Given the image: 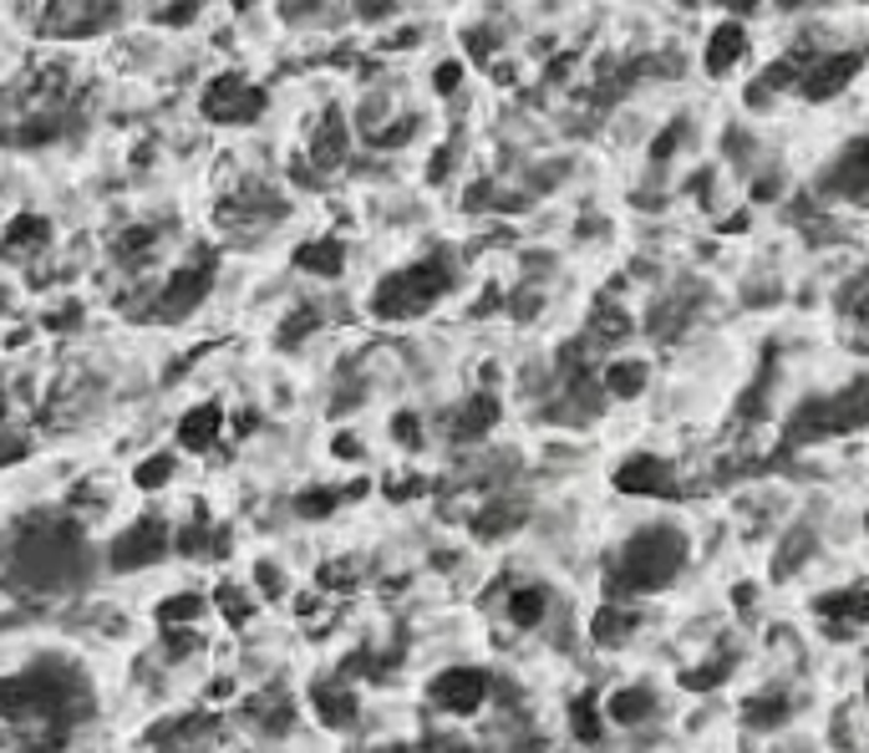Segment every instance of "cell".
Returning a JSON list of instances; mask_svg holds the SVG:
<instances>
[{
  "label": "cell",
  "mask_w": 869,
  "mask_h": 753,
  "mask_svg": "<svg viewBox=\"0 0 869 753\" xmlns=\"http://www.w3.org/2000/svg\"><path fill=\"white\" fill-rule=\"evenodd\" d=\"M93 708V688L72 661L41 657L0 682V739L15 753H62L72 728L87 723Z\"/></svg>",
  "instance_id": "cell-1"
},
{
  "label": "cell",
  "mask_w": 869,
  "mask_h": 753,
  "mask_svg": "<svg viewBox=\"0 0 869 753\" xmlns=\"http://www.w3.org/2000/svg\"><path fill=\"white\" fill-rule=\"evenodd\" d=\"M6 581L26 595H66L93 581V550L72 519H26L6 545Z\"/></svg>",
  "instance_id": "cell-2"
},
{
  "label": "cell",
  "mask_w": 869,
  "mask_h": 753,
  "mask_svg": "<svg viewBox=\"0 0 869 753\" xmlns=\"http://www.w3.org/2000/svg\"><path fill=\"white\" fill-rule=\"evenodd\" d=\"M686 566V535L676 525H651L620 545V556L606 570L610 595H651L682 575Z\"/></svg>",
  "instance_id": "cell-3"
},
{
  "label": "cell",
  "mask_w": 869,
  "mask_h": 753,
  "mask_svg": "<svg viewBox=\"0 0 869 753\" xmlns=\"http://www.w3.org/2000/svg\"><path fill=\"white\" fill-rule=\"evenodd\" d=\"M458 286L448 260H417L408 270H397V276L377 280V291H371V316L382 321H412L422 311H433L443 295Z\"/></svg>",
  "instance_id": "cell-4"
},
{
  "label": "cell",
  "mask_w": 869,
  "mask_h": 753,
  "mask_svg": "<svg viewBox=\"0 0 869 753\" xmlns=\"http://www.w3.org/2000/svg\"><path fill=\"white\" fill-rule=\"evenodd\" d=\"M865 428V383H849L839 397H818L793 418V438H829Z\"/></svg>",
  "instance_id": "cell-5"
},
{
  "label": "cell",
  "mask_w": 869,
  "mask_h": 753,
  "mask_svg": "<svg viewBox=\"0 0 869 753\" xmlns=\"http://www.w3.org/2000/svg\"><path fill=\"white\" fill-rule=\"evenodd\" d=\"M198 107H204V118H209V122L245 128V122H254L264 112V93H260V87H250L245 77H235V72H225V77H214L209 87H204Z\"/></svg>",
  "instance_id": "cell-6"
},
{
  "label": "cell",
  "mask_w": 869,
  "mask_h": 753,
  "mask_svg": "<svg viewBox=\"0 0 869 753\" xmlns=\"http://www.w3.org/2000/svg\"><path fill=\"white\" fill-rule=\"evenodd\" d=\"M214 291V260H194V265H178L169 276V286L159 291V301H153V311L148 316L153 321H184L194 316L198 305H204V295Z\"/></svg>",
  "instance_id": "cell-7"
},
{
  "label": "cell",
  "mask_w": 869,
  "mask_h": 753,
  "mask_svg": "<svg viewBox=\"0 0 869 753\" xmlns=\"http://www.w3.org/2000/svg\"><path fill=\"white\" fill-rule=\"evenodd\" d=\"M488 692H493V677L488 673H478V667H448V673L433 677L427 698H433V708L463 718V713H478L488 702Z\"/></svg>",
  "instance_id": "cell-8"
},
{
  "label": "cell",
  "mask_w": 869,
  "mask_h": 753,
  "mask_svg": "<svg viewBox=\"0 0 869 753\" xmlns=\"http://www.w3.org/2000/svg\"><path fill=\"white\" fill-rule=\"evenodd\" d=\"M169 556V529H163V519H138V525H128L112 540V550H107V566L112 570H148L159 566V560Z\"/></svg>",
  "instance_id": "cell-9"
},
{
  "label": "cell",
  "mask_w": 869,
  "mask_h": 753,
  "mask_svg": "<svg viewBox=\"0 0 869 753\" xmlns=\"http://www.w3.org/2000/svg\"><path fill=\"white\" fill-rule=\"evenodd\" d=\"M859 66H865V56H859V52L808 56L804 77H799V93H804V103H829V97H839L844 87L859 77Z\"/></svg>",
  "instance_id": "cell-10"
},
{
  "label": "cell",
  "mask_w": 869,
  "mask_h": 753,
  "mask_svg": "<svg viewBox=\"0 0 869 753\" xmlns=\"http://www.w3.org/2000/svg\"><path fill=\"white\" fill-rule=\"evenodd\" d=\"M118 6L122 0H56L52 6V36H66V41L97 36L102 26L118 21Z\"/></svg>",
  "instance_id": "cell-11"
},
{
  "label": "cell",
  "mask_w": 869,
  "mask_h": 753,
  "mask_svg": "<svg viewBox=\"0 0 869 753\" xmlns=\"http://www.w3.org/2000/svg\"><path fill=\"white\" fill-rule=\"evenodd\" d=\"M616 490L620 494H672L676 474H672V463L656 459V453H631L616 469Z\"/></svg>",
  "instance_id": "cell-12"
},
{
  "label": "cell",
  "mask_w": 869,
  "mask_h": 753,
  "mask_svg": "<svg viewBox=\"0 0 869 753\" xmlns=\"http://www.w3.org/2000/svg\"><path fill=\"white\" fill-rule=\"evenodd\" d=\"M865 184H869V148L855 138V143L844 148L839 159L824 169V194L859 204V198H865Z\"/></svg>",
  "instance_id": "cell-13"
},
{
  "label": "cell",
  "mask_w": 869,
  "mask_h": 753,
  "mask_svg": "<svg viewBox=\"0 0 869 753\" xmlns=\"http://www.w3.org/2000/svg\"><path fill=\"white\" fill-rule=\"evenodd\" d=\"M346 148H351V128H346L341 107H326L316 122V132H311V148H305V163L311 169H341Z\"/></svg>",
  "instance_id": "cell-14"
},
{
  "label": "cell",
  "mask_w": 869,
  "mask_h": 753,
  "mask_svg": "<svg viewBox=\"0 0 869 753\" xmlns=\"http://www.w3.org/2000/svg\"><path fill=\"white\" fill-rule=\"evenodd\" d=\"M742 56H748V26H742V21H723V26L707 36V46H702V62H707L712 77L732 72Z\"/></svg>",
  "instance_id": "cell-15"
},
{
  "label": "cell",
  "mask_w": 869,
  "mask_h": 753,
  "mask_svg": "<svg viewBox=\"0 0 869 753\" xmlns=\"http://www.w3.org/2000/svg\"><path fill=\"white\" fill-rule=\"evenodd\" d=\"M219 428H225V412H219V402H198L194 412H184L178 418V443H184L188 453H204L219 443Z\"/></svg>",
  "instance_id": "cell-16"
},
{
  "label": "cell",
  "mask_w": 869,
  "mask_h": 753,
  "mask_svg": "<svg viewBox=\"0 0 869 753\" xmlns=\"http://www.w3.org/2000/svg\"><path fill=\"white\" fill-rule=\"evenodd\" d=\"M311 702H316V713L326 728H351L356 718H361V702H356L351 688H336V682H321V688H311Z\"/></svg>",
  "instance_id": "cell-17"
},
{
  "label": "cell",
  "mask_w": 869,
  "mask_h": 753,
  "mask_svg": "<svg viewBox=\"0 0 869 753\" xmlns=\"http://www.w3.org/2000/svg\"><path fill=\"white\" fill-rule=\"evenodd\" d=\"M493 423H499V397L478 392V397H468L463 412L453 418V438H458V443H474V438H484Z\"/></svg>",
  "instance_id": "cell-18"
},
{
  "label": "cell",
  "mask_w": 869,
  "mask_h": 753,
  "mask_svg": "<svg viewBox=\"0 0 869 753\" xmlns=\"http://www.w3.org/2000/svg\"><path fill=\"white\" fill-rule=\"evenodd\" d=\"M46 245H52V219H41V214H15L6 225V255H31Z\"/></svg>",
  "instance_id": "cell-19"
},
{
  "label": "cell",
  "mask_w": 869,
  "mask_h": 753,
  "mask_svg": "<svg viewBox=\"0 0 869 753\" xmlns=\"http://www.w3.org/2000/svg\"><path fill=\"white\" fill-rule=\"evenodd\" d=\"M524 499H493L484 509V515L474 519V529H478V540H499V535H514L519 525H524Z\"/></svg>",
  "instance_id": "cell-20"
},
{
  "label": "cell",
  "mask_w": 869,
  "mask_h": 753,
  "mask_svg": "<svg viewBox=\"0 0 869 753\" xmlns=\"http://www.w3.org/2000/svg\"><path fill=\"white\" fill-rule=\"evenodd\" d=\"M606 713H610V723L636 728V723H645V718L656 713V692L651 688H620L616 698L606 702Z\"/></svg>",
  "instance_id": "cell-21"
},
{
  "label": "cell",
  "mask_w": 869,
  "mask_h": 753,
  "mask_svg": "<svg viewBox=\"0 0 869 753\" xmlns=\"http://www.w3.org/2000/svg\"><path fill=\"white\" fill-rule=\"evenodd\" d=\"M295 265L311 270V276H341V270H346V245H341V239H311V245L295 250Z\"/></svg>",
  "instance_id": "cell-22"
},
{
  "label": "cell",
  "mask_w": 869,
  "mask_h": 753,
  "mask_svg": "<svg viewBox=\"0 0 869 753\" xmlns=\"http://www.w3.org/2000/svg\"><path fill=\"white\" fill-rule=\"evenodd\" d=\"M631 632H636V611H626V606H600V611H595V622H590L595 647H620Z\"/></svg>",
  "instance_id": "cell-23"
},
{
  "label": "cell",
  "mask_w": 869,
  "mask_h": 753,
  "mask_svg": "<svg viewBox=\"0 0 869 753\" xmlns=\"http://www.w3.org/2000/svg\"><path fill=\"white\" fill-rule=\"evenodd\" d=\"M869 595L859 591H834V595H818V616H824V622H849V632H855L859 622H865L869 616V606H865Z\"/></svg>",
  "instance_id": "cell-24"
},
{
  "label": "cell",
  "mask_w": 869,
  "mask_h": 753,
  "mask_svg": "<svg viewBox=\"0 0 869 753\" xmlns=\"http://www.w3.org/2000/svg\"><path fill=\"white\" fill-rule=\"evenodd\" d=\"M645 362L641 357H620V362H610L606 367V392L610 397H641L645 392Z\"/></svg>",
  "instance_id": "cell-25"
},
{
  "label": "cell",
  "mask_w": 869,
  "mask_h": 753,
  "mask_svg": "<svg viewBox=\"0 0 869 753\" xmlns=\"http://www.w3.org/2000/svg\"><path fill=\"white\" fill-rule=\"evenodd\" d=\"M509 616H514V626H540L550 616V591L544 585H519L509 595Z\"/></svg>",
  "instance_id": "cell-26"
},
{
  "label": "cell",
  "mask_w": 869,
  "mask_h": 753,
  "mask_svg": "<svg viewBox=\"0 0 869 753\" xmlns=\"http://www.w3.org/2000/svg\"><path fill=\"white\" fill-rule=\"evenodd\" d=\"M789 713H793L789 692H768V698H748V702H742V718H748L752 728H778Z\"/></svg>",
  "instance_id": "cell-27"
},
{
  "label": "cell",
  "mask_w": 869,
  "mask_h": 753,
  "mask_svg": "<svg viewBox=\"0 0 869 753\" xmlns=\"http://www.w3.org/2000/svg\"><path fill=\"white\" fill-rule=\"evenodd\" d=\"M250 718L270 733V739H285L290 723H295V708H290L285 698H260V702H250Z\"/></svg>",
  "instance_id": "cell-28"
},
{
  "label": "cell",
  "mask_w": 869,
  "mask_h": 753,
  "mask_svg": "<svg viewBox=\"0 0 869 753\" xmlns=\"http://www.w3.org/2000/svg\"><path fill=\"white\" fill-rule=\"evenodd\" d=\"M626 331H631V316H626L620 305L600 301V305H595V321H590V331H585V342H620Z\"/></svg>",
  "instance_id": "cell-29"
},
{
  "label": "cell",
  "mask_w": 869,
  "mask_h": 753,
  "mask_svg": "<svg viewBox=\"0 0 869 753\" xmlns=\"http://www.w3.org/2000/svg\"><path fill=\"white\" fill-rule=\"evenodd\" d=\"M204 611H209V606H204V595H198V591H178V595H169V601L159 606V622L163 626H178V622L188 626V622H198Z\"/></svg>",
  "instance_id": "cell-30"
},
{
  "label": "cell",
  "mask_w": 869,
  "mask_h": 753,
  "mask_svg": "<svg viewBox=\"0 0 869 753\" xmlns=\"http://www.w3.org/2000/svg\"><path fill=\"white\" fill-rule=\"evenodd\" d=\"M169 478H173V453H153V459H143L132 469V484H138V490H163Z\"/></svg>",
  "instance_id": "cell-31"
},
{
  "label": "cell",
  "mask_w": 869,
  "mask_h": 753,
  "mask_svg": "<svg viewBox=\"0 0 869 753\" xmlns=\"http://www.w3.org/2000/svg\"><path fill=\"white\" fill-rule=\"evenodd\" d=\"M214 606L225 611V616H229L235 626H245V622L254 616V601H250L245 591H239V585H219V591H214Z\"/></svg>",
  "instance_id": "cell-32"
},
{
  "label": "cell",
  "mask_w": 869,
  "mask_h": 753,
  "mask_svg": "<svg viewBox=\"0 0 869 753\" xmlns=\"http://www.w3.org/2000/svg\"><path fill=\"white\" fill-rule=\"evenodd\" d=\"M316 326H321V311H316V305H301V311H290L285 326H280V346L305 342V336H311Z\"/></svg>",
  "instance_id": "cell-33"
},
{
  "label": "cell",
  "mask_w": 869,
  "mask_h": 753,
  "mask_svg": "<svg viewBox=\"0 0 869 753\" xmlns=\"http://www.w3.org/2000/svg\"><path fill=\"white\" fill-rule=\"evenodd\" d=\"M569 728H575V739L600 743V713H595V702H590V698L569 708Z\"/></svg>",
  "instance_id": "cell-34"
},
{
  "label": "cell",
  "mask_w": 869,
  "mask_h": 753,
  "mask_svg": "<svg viewBox=\"0 0 869 753\" xmlns=\"http://www.w3.org/2000/svg\"><path fill=\"white\" fill-rule=\"evenodd\" d=\"M336 504H341V490H311V494L295 499V509H301L305 519H321V515H330Z\"/></svg>",
  "instance_id": "cell-35"
},
{
  "label": "cell",
  "mask_w": 869,
  "mask_h": 753,
  "mask_svg": "<svg viewBox=\"0 0 869 753\" xmlns=\"http://www.w3.org/2000/svg\"><path fill=\"white\" fill-rule=\"evenodd\" d=\"M808 550H814V535H808V529H799V535H793V545H783V550H778V575L799 570V560H804Z\"/></svg>",
  "instance_id": "cell-36"
},
{
  "label": "cell",
  "mask_w": 869,
  "mask_h": 753,
  "mask_svg": "<svg viewBox=\"0 0 869 753\" xmlns=\"http://www.w3.org/2000/svg\"><path fill=\"white\" fill-rule=\"evenodd\" d=\"M163 652H169V657H194L198 636L194 632H178V626H163Z\"/></svg>",
  "instance_id": "cell-37"
},
{
  "label": "cell",
  "mask_w": 869,
  "mask_h": 753,
  "mask_svg": "<svg viewBox=\"0 0 869 753\" xmlns=\"http://www.w3.org/2000/svg\"><path fill=\"white\" fill-rule=\"evenodd\" d=\"M727 673H732V657H717L712 667H702V673H686V688H712V682H723Z\"/></svg>",
  "instance_id": "cell-38"
},
{
  "label": "cell",
  "mask_w": 869,
  "mask_h": 753,
  "mask_svg": "<svg viewBox=\"0 0 869 753\" xmlns=\"http://www.w3.org/2000/svg\"><path fill=\"white\" fill-rule=\"evenodd\" d=\"M458 87H463V62H443L433 72V93L448 97V93H458Z\"/></svg>",
  "instance_id": "cell-39"
},
{
  "label": "cell",
  "mask_w": 869,
  "mask_h": 753,
  "mask_svg": "<svg viewBox=\"0 0 869 753\" xmlns=\"http://www.w3.org/2000/svg\"><path fill=\"white\" fill-rule=\"evenodd\" d=\"M392 433H397V443H402V449H417V443H422V428H417V412H397V423H392Z\"/></svg>",
  "instance_id": "cell-40"
},
{
  "label": "cell",
  "mask_w": 869,
  "mask_h": 753,
  "mask_svg": "<svg viewBox=\"0 0 869 753\" xmlns=\"http://www.w3.org/2000/svg\"><path fill=\"white\" fill-rule=\"evenodd\" d=\"M46 326H52V331H72V326H82V305H77V301H62V311L52 305V311H46Z\"/></svg>",
  "instance_id": "cell-41"
},
{
  "label": "cell",
  "mask_w": 869,
  "mask_h": 753,
  "mask_svg": "<svg viewBox=\"0 0 869 753\" xmlns=\"http://www.w3.org/2000/svg\"><path fill=\"white\" fill-rule=\"evenodd\" d=\"M194 11H198V0H173V6H163V11H159V21H163V26H188Z\"/></svg>",
  "instance_id": "cell-42"
},
{
  "label": "cell",
  "mask_w": 869,
  "mask_h": 753,
  "mask_svg": "<svg viewBox=\"0 0 869 753\" xmlns=\"http://www.w3.org/2000/svg\"><path fill=\"white\" fill-rule=\"evenodd\" d=\"M458 153H463V143H448V148H443V153H437V159L427 163V179H433V184H443V179L453 173V163H458Z\"/></svg>",
  "instance_id": "cell-43"
},
{
  "label": "cell",
  "mask_w": 869,
  "mask_h": 753,
  "mask_svg": "<svg viewBox=\"0 0 869 753\" xmlns=\"http://www.w3.org/2000/svg\"><path fill=\"white\" fill-rule=\"evenodd\" d=\"M682 132H686V122H672L666 132H656V143H651V159H672L676 143H682Z\"/></svg>",
  "instance_id": "cell-44"
},
{
  "label": "cell",
  "mask_w": 869,
  "mask_h": 753,
  "mask_svg": "<svg viewBox=\"0 0 869 753\" xmlns=\"http://www.w3.org/2000/svg\"><path fill=\"white\" fill-rule=\"evenodd\" d=\"M254 585H260L264 595H280V591H285V575H280L270 560H260V566H254Z\"/></svg>",
  "instance_id": "cell-45"
},
{
  "label": "cell",
  "mask_w": 869,
  "mask_h": 753,
  "mask_svg": "<svg viewBox=\"0 0 869 753\" xmlns=\"http://www.w3.org/2000/svg\"><path fill=\"white\" fill-rule=\"evenodd\" d=\"M169 545H178V556H198V550L209 545V529L194 525V529H184V535H178V540H169Z\"/></svg>",
  "instance_id": "cell-46"
},
{
  "label": "cell",
  "mask_w": 869,
  "mask_h": 753,
  "mask_svg": "<svg viewBox=\"0 0 869 753\" xmlns=\"http://www.w3.org/2000/svg\"><path fill=\"white\" fill-rule=\"evenodd\" d=\"M397 11V0H356V15L361 21H387Z\"/></svg>",
  "instance_id": "cell-47"
},
{
  "label": "cell",
  "mask_w": 869,
  "mask_h": 753,
  "mask_svg": "<svg viewBox=\"0 0 869 753\" xmlns=\"http://www.w3.org/2000/svg\"><path fill=\"white\" fill-rule=\"evenodd\" d=\"M21 453H26V438H21V433H6V428H0V469H6V463H15Z\"/></svg>",
  "instance_id": "cell-48"
},
{
  "label": "cell",
  "mask_w": 869,
  "mask_h": 753,
  "mask_svg": "<svg viewBox=\"0 0 869 753\" xmlns=\"http://www.w3.org/2000/svg\"><path fill=\"white\" fill-rule=\"evenodd\" d=\"M778 11H808V6H818V0H773Z\"/></svg>",
  "instance_id": "cell-49"
},
{
  "label": "cell",
  "mask_w": 869,
  "mask_h": 753,
  "mask_svg": "<svg viewBox=\"0 0 869 753\" xmlns=\"http://www.w3.org/2000/svg\"><path fill=\"white\" fill-rule=\"evenodd\" d=\"M336 453H346V459H356V453H361V449H356V438H336Z\"/></svg>",
  "instance_id": "cell-50"
},
{
  "label": "cell",
  "mask_w": 869,
  "mask_h": 753,
  "mask_svg": "<svg viewBox=\"0 0 869 753\" xmlns=\"http://www.w3.org/2000/svg\"><path fill=\"white\" fill-rule=\"evenodd\" d=\"M732 6H738V11H752V6H758V0H732Z\"/></svg>",
  "instance_id": "cell-51"
},
{
  "label": "cell",
  "mask_w": 869,
  "mask_h": 753,
  "mask_svg": "<svg viewBox=\"0 0 869 753\" xmlns=\"http://www.w3.org/2000/svg\"><path fill=\"white\" fill-rule=\"evenodd\" d=\"M235 6H239V11H250V6H254V0H235Z\"/></svg>",
  "instance_id": "cell-52"
},
{
  "label": "cell",
  "mask_w": 869,
  "mask_h": 753,
  "mask_svg": "<svg viewBox=\"0 0 869 753\" xmlns=\"http://www.w3.org/2000/svg\"><path fill=\"white\" fill-rule=\"evenodd\" d=\"M377 753H408V749H392V743H387V749H377Z\"/></svg>",
  "instance_id": "cell-53"
}]
</instances>
